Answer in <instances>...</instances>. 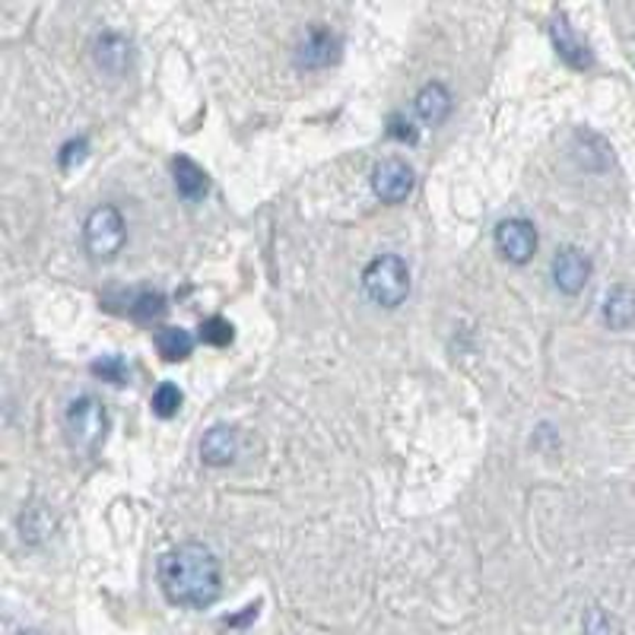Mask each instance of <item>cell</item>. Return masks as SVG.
Returning <instances> with one entry per match:
<instances>
[{
	"label": "cell",
	"mask_w": 635,
	"mask_h": 635,
	"mask_svg": "<svg viewBox=\"0 0 635 635\" xmlns=\"http://www.w3.org/2000/svg\"><path fill=\"white\" fill-rule=\"evenodd\" d=\"M550 32H552V45H556V55L562 57L569 67L584 70V67H591V64H594V57H591V52H588V45H584L579 35L572 32V26H569V20H566V17H556Z\"/></svg>",
	"instance_id": "10"
},
{
	"label": "cell",
	"mask_w": 635,
	"mask_h": 635,
	"mask_svg": "<svg viewBox=\"0 0 635 635\" xmlns=\"http://www.w3.org/2000/svg\"><path fill=\"white\" fill-rule=\"evenodd\" d=\"M236 455H239V433H236V429L214 426V429L204 433V439H200V458H204V464L226 468V464L236 461Z\"/></svg>",
	"instance_id": "9"
},
{
	"label": "cell",
	"mask_w": 635,
	"mask_h": 635,
	"mask_svg": "<svg viewBox=\"0 0 635 635\" xmlns=\"http://www.w3.org/2000/svg\"><path fill=\"white\" fill-rule=\"evenodd\" d=\"M362 293L382 308H397L410 296V267L397 254H379L362 271Z\"/></svg>",
	"instance_id": "2"
},
{
	"label": "cell",
	"mask_w": 635,
	"mask_h": 635,
	"mask_svg": "<svg viewBox=\"0 0 635 635\" xmlns=\"http://www.w3.org/2000/svg\"><path fill=\"white\" fill-rule=\"evenodd\" d=\"M84 156H86V140L84 138L70 140V143H64V150H61V166L70 168L74 166V160L80 163Z\"/></svg>",
	"instance_id": "20"
},
{
	"label": "cell",
	"mask_w": 635,
	"mask_h": 635,
	"mask_svg": "<svg viewBox=\"0 0 635 635\" xmlns=\"http://www.w3.org/2000/svg\"><path fill=\"white\" fill-rule=\"evenodd\" d=\"M64 429H67V439L77 451L84 455H96L99 445L106 442V433H109V414H106V404L92 394L84 397H74L67 404V414H64Z\"/></svg>",
	"instance_id": "3"
},
{
	"label": "cell",
	"mask_w": 635,
	"mask_h": 635,
	"mask_svg": "<svg viewBox=\"0 0 635 635\" xmlns=\"http://www.w3.org/2000/svg\"><path fill=\"white\" fill-rule=\"evenodd\" d=\"M160 588L168 604L185 610L210 607L222 591L217 552L204 544H182L160 559Z\"/></svg>",
	"instance_id": "1"
},
{
	"label": "cell",
	"mask_w": 635,
	"mask_h": 635,
	"mask_svg": "<svg viewBox=\"0 0 635 635\" xmlns=\"http://www.w3.org/2000/svg\"><path fill=\"white\" fill-rule=\"evenodd\" d=\"M496 251L512 264H527L537 251V229L525 217H512L496 226Z\"/></svg>",
	"instance_id": "5"
},
{
	"label": "cell",
	"mask_w": 635,
	"mask_h": 635,
	"mask_svg": "<svg viewBox=\"0 0 635 635\" xmlns=\"http://www.w3.org/2000/svg\"><path fill=\"white\" fill-rule=\"evenodd\" d=\"M451 106H455V99H451V92H448L445 84H426L416 92L414 99L416 114H419L426 124H433V128L442 124L445 118L451 114Z\"/></svg>",
	"instance_id": "11"
},
{
	"label": "cell",
	"mask_w": 635,
	"mask_h": 635,
	"mask_svg": "<svg viewBox=\"0 0 635 635\" xmlns=\"http://www.w3.org/2000/svg\"><path fill=\"white\" fill-rule=\"evenodd\" d=\"M124 239H128V222L118 207L102 204L86 217L84 242L92 261H111L118 251L124 249Z\"/></svg>",
	"instance_id": "4"
},
{
	"label": "cell",
	"mask_w": 635,
	"mask_h": 635,
	"mask_svg": "<svg viewBox=\"0 0 635 635\" xmlns=\"http://www.w3.org/2000/svg\"><path fill=\"white\" fill-rule=\"evenodd\" d=\"M337 57H340V42H337V35H333L331 29L325 26L308 29L305 39L299 42V48H296V64L308 67V70L328 67Z\"/></svg>",
	"instance_id": "8"
},
{
	"label": "cell",
	"mask_w": 635,
	"mask_h": 635,
	"mask_svg": "<svg viewBox=\"0 0 635 635\" xmlns=\"http://www.w3.org/2000/svg\"><path fill=\"white\" fill-rule=\"evenodd\" d=\"M591 276V261L579 249H562L552 258V283L566 296H579Z\"/></svg>",
	"instance_id": "7"
},
{
	"label": "cell",
	"mask_w": 635,
	"mask_h": 635,
	"mask_svg": "<svg viewBox=\"0 0 635 635\" xmlns=\"http://www.w3.org/2000/svg\"><path fill=\"white\" fill-rule=\"evenodd\" d=\"M372 191L382 204H404L414 191V168L404 160H382L372 168Z\"/></svg>",
	"instance_id": "6"
},
{
	"label": "cell",
	"mask_w": 635,
	"mask_h": 635,
	"mask_svg": "<svg viewBox=\"0 0 635 635\" xmlns=\"http://www.w3.org/2000/svg\"><path fill=\"white\" fill-rule=\"evenodd\" d=\"M153 340H156V350L166 362H182L191 357L194 337L185 328H160Z\"/></svg>",
	"instance_id": "15"
},
{
	"label": "cell",
	"mask_w": 635,
	"mask_h": 635,
	"mask_svg": "<svg viewBox=\"0 0 635 635\" xmlns=\"http://www.w3.org/2000/svg\"><path fill=\"white\" fill-rule=\"evenodd\" d=\"M232 337H236V328H232L226 318H207V321L200 325V340L210 343V347H229Z\"/></svg>",
	"instance_id": "18"
},
{
	"label": "cell",
	"mask_w": 635,
	"mask_h": 635,
	"mask_svg": "<svg viewBox=\"0 0 635 635\" xmlns=\"http://www.w3.org/2000/svg\"><path fill=\"white\" fill-rule=\"evenodd\" d=\"M128 61H131V45L121 39V35H114V32H106L99 42H96V64L106 70V74H124V67H128Z\"/></svg>",
	"instance_id": "14"
},
{
	"label": "cell",
	"mask_w": 635,
	"mask_h": 635,
	"mask_svg": "<svg viewBox=\"0 0 635 635\" xmlns=\"http://www.w3.org/2000/svg\"><path fill=\"white\" fill-rule=\"evenodd\" d=\"M604 321L613 331H626L635 321V289L629 286H613L604 299Z\"/></svg>",
	"instance_id": "13"
},
{
	"label": "cell",
	"mask_w": 635,
	"mask_h": 635,
	"mask_svg": "<svg viewBox=\"0 0 635 635\" xmlns=\"http://www.w3.org/2000/svg\"><path fill=\"white\" fill-rule=\"evenodd\" d=\"M166 311V299L160 296V293H143L138 303L131 305V315L134 318H156V315H163Z\"/></svg>",
	"instance_id": "19"
},
{
	"label": "cell",
	"mask_w": 635,
	"mask_h": 635,
	"mask_svg": "<svg viewBox=\"0 0 635 635\" xmlns=\"http://www.w3.org/2000/svg\"><path fill=\"white\" fill-rule=\"evenodd\" d=\"M182 391L178 385H172V382H163V385L153 391V397H150V407H153V414L160 416V419H172V416L182 410Z\"/></svg>",
	"instance_id": "16"
},
{
	"label": "cell",
	"mask_w": 635,
	"mask_h": 635,
	"mask_svg": "<svg viewBox=\"0 0 635 635\" xmlns=\"http://www.w3.org/2000/svg\"><path fill=\"white\" fill-rule=\"evenodd\" d=\"M89 372H92V375H99L102 382H111V385H124V382H128V375H131V372H128V362L121 360V357H114V353L92 362V365H89Z\"/></svg>",
	"instance_id": "17"
},
{
	"label": "cell",
	"mask_w": 635,
	"mask_h": 635,
	"mask_svg": "<svg viewBox=\"0 0 635 635\" xmlns=\"http://www.w3.org/2000/svg\"><path fill=\"white\" fill-rule=\"evenodd\" d=\"M172 175H175V188H178V194L185 200H200L207 194V188H210L207 172L197 166L194 160H188V156H175L172 160Z\"/></svg>",
	"instance_id": "12"
}]
</instances>
